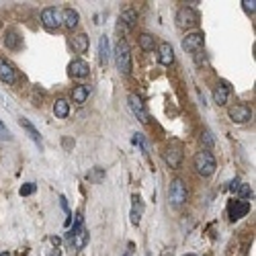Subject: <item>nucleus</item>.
<instances>
[{
  "label": "nucleus",
  "mask_w": 256,
  "mask_h": 256,
  "mask_svg": "<svg viewBox=\"0 0 256 256\" xmlns=\"http://www.w3.org/2000/svg\"><path fill=\"white\" fill-rule=\"evenodd\" d=\"M68 244L74 248V250H82L84 246L88 244V230L82 226V213H78L76 216V226L72 228V232L66 236Z\"/></svg>",
  "instance_id": "1"
},
{
  "label": "nucleus",
  "mask_w": 256,
  "mask_h": 256,
  "mask_svg": "<svg viewBox=\"0 0 256 256\" xmlns=\"http://www.w3.org/2000/svg\"><path fill=\"white\" fill-rule=\"evenodd\" d=\"M193 164H195V170L201 176H211L213 172H216V168H218L216 158H213V154L207 152V150L197 152L195 158H193Z\"/></svg>",
  "instance_id": "2"
},
{
  "label": "nucleus",
  "mask_w": 256,
  "mask_h": 256,
  "mask_svg": "<svg viewBox=\"0 0 256 256\" xmlns=\"http://www.w3.org/2000/svg\"><path fill=\"white\" fill-rule=\"evenodd\" d=\"M115 62H117V68L121 74H130L132 72V50L125 41L119 39V44L115 46Z\"/></svg>",
  "instance_id": "3"
},
{
  "label": "nucleus",
  "mask_w": 256,
  "mask_h": 256,
  "mask_svg": "<svg viewBox=\"0 0 256 256\" xmlns=\"http://www.w3.org/2000/svg\"><path fill=\"white\" fill-rule=\"evenodd\" d=\"M168 199L170 203H172L174 207H182L188 199V188L186 184L180 180V178H174L172 182H170V188H168Z\"/></svg>",
  "instance_id": "4"
},
{
  "label": "nucleus",
  "mask_w": 256,
  "mask_h": 256,
  "mask_svg": "<svg viewBox=\"0 0 256 256\" xmlns=\"http://www.w3.org/2000/svg\"><path fill=\"white\" fill-rule=\"evenodd\" d=\"M197 23H199V16L193 10V6L178 8V12H176V25L180 29H193V27H197Z\"/></svg>",
  "instance_id": "5"
},
{
  "label": "nucleus",
  "mask_w": 256,
  "mask_h": 256,
  "mask_svg": "<svg viewBox=\"0 0 256 256\" xmlns=\"http://www.w3.org/2000/svg\"><path fill=\"white\" fill-rule=\"evenodd\" d=\"M41 25H44L48 31H58L62 27V12L56 6H48L44 12H41Z\"/></svg>",
  "instance_id": "6"
},
{
  "label": "nucleus",
  "mask_w": 256,
  "mask_h": 256,
  "mask_svg": "<svg viewBox=\"0 0 256 256\" xmlns=\"http://www.w3.org/2000/svg\"><path fill=\"white\" fill-rule=\"evenodd\" d=\"M162 158L170 168H178L180 162H182V146L180 144H170L162 152Z\"/></svg>",
  "instance_id": "7"
},
{
  "label": "nucleus",
  "mask_w": 256,
  "mask_h": 256,
  "mask_svg": "<svg viewBox=\"0 0 256 256\" xmlns=\"http://www.w3.org/2000/svg\"><path fill=\"white\" fill-rule=\"evenodd\" d=\"M228 115L234 123H246V121H250L252 111H250L248 104H232L228 109Z\"/></svg>",
  "instance_id": "8"
},
{
  "label": "nucleus",
  "mask_w": 256,
  "mask_h": 256,
  "mask_svg": "<svg viewBox=\"0 0 256 256\" xmlns=\"http://www.w3.org/2000/svg\"><path fill=\"white\" fill-rule=\"evenodd\" d=\"M16 78H18V74H16L14 64L8 62L6 58H0V80L4 84H14Z\"/></svg>",
  "instance_id": "9"
},
{
  "label": "nucleus",
  "mask_w": 256,
  "mask_h": 256,
  "mask_svg": "<svg viewBox=\"0 0 256 256\" xmlns=\"http://www.w3.org/2000/svg\"><path fill=\"white\" fill-rule=\"evenodd\" d=\"M228 211H230V220H232V222H238V220H242V218L248 216L250 203H248V201H242V199H236V201L230 203Z\"/></svg>",
  "instance_id": "10"
},
{
  "label": "nucleus",
  "mask_w": 256,
  "mask_h": 256,
  "mask_svg": "<svg viewBox=\"0 0 256 256\" xmlns=\"http://www.w3.org/2000/svg\"><path fill=\"white\" fill-rule=\"evenodd\" d=\"M203 44H205V37H203V33H199V31L186 33L184 39H182V48H184L186 52H201Z\"/></svg>",
  "instance_id": "11"
},
{
  "label": "nucleus",
  "mask_w": 256,
  "mask_h": 256,
  "mask_svg": "<svg viewBox=\"0 0 256 256\" xmlns=\"http://www.w3.org/2000/svg\"><path fill=\"white\" fill-rule=\"evenodd\" d=\"M127 102H130V109H132V113L142 121V123H148V111H146V104H144V100L138 96V94H130L127 96Z\"/></svg>",
  "instance_id": "12"
},
{
  "label": "nucleus",
  "mask_w": 256,
  "mask_h": 256,
  "mask_svg": "<svg viewBox=\"0 0 256 256\" xmlns=\"http://www.w3.org/2000/svg\"><path fill=\"white\" fill-rule=\"evenodd\" d=\"M88 72H90V68H88V64L84 60H72L68 64V74L72 78H86Z\"/></svg>",
  "instance_id": "13"
},
{
  "label": "nucleus",
  "mask_w": 256,
  "mask_h": 256,
  "mask_svg": "<svg viewBox=\"0 0 256 256\" xmlns=\"http://www.w3.org/2000/svg\"><path fill=\"white\" fill-rule=\"evenodd\" d=\"M158 60H160V64L162 66H170V64L174 62V52H172V46L170 44H160L158 46Z\"/></svg>",
  "instance_id": "14"
},
{
  "label": "nucleus",
  "mask_w": 256,
  "mask_h": 256,
  "mask_svg": "<svg viewBox=\"0 0 256 256\" xmlns=\"http://www.w3.org/2000/svg\"><path fill=\"white\" fill-rule=\"evenodd\" d=\"M78 23H80V14L74 8L62 10V25H66L68 29H74V27H78Z\"/></svg>",
  "instance_id": "15"
},
{
  "label": "nucleus",
  "mask_w": 256,
  "mask_h": 256,
  "mask_svg": "<svg viewBox=\"0 0 256 256\" xmlns=\"http://www.w3.org/2000/svg\"><path fill=\"white\" fill-rule=\"evenodd\" d=\"M230 84L228 82H222L218 84L216 88H213V100H216L218 104H226L228 102V96H230Z\"/></svg>",
  "instance_id": "16"
},
{
  "label": "nucleus",
  "mask_w": 256,
  "mask_h": 256,
  "mask_svg": "<svg viewBox=\"0 0 256 256\" xmlns=\"http://www.w3.org/2000/svg\"><path fill=\"white\" fill-rule=\"evenodd\" d=\"M72 50L76 54H84L88 50V35L86 33H76L72 37Z\"/></svg>",
  "instance_id": "17"
},
{
  "label": "nucleus",
  "mask_w": 256,
  "mask_h": 256,
  "mask_svg": "<svg viewBox=\"0 0 256 256\" xmlns=\"http://www.w3.org/2000/svg\"><path fill=\"white\" fill-rule=\"evenodd\" d=\"M88 86L86 84H78V86H74L72 88V102H76V104H84L86 102V98H88Z\"/></svg>",
  "instance_id": "18"
},
{
  "label": "nucleus",
  "mask_w": 256,
  "mask_h": 256,
  "mask_svg": "<svg viewBox=\"0 0 256 256\" xmlns=\"http://www.w3.org/2000/svg\"><path fill=\"white\" fill-rule=\"evenodd\" d=\"M18 123H20V127H23V130L29 134V138H31L35 144H39V146H41V134L37 132V127H35L27 117H20V121H18Z\"/></svg>",
  "instance_id": "19"
},
{
  "label": "nucleus",
  "mask_w": 256,
  "mask_h": 256,
  "mask_svg": "<svg viewBox=\"0 0 256 256\" xmlns=\"http://www.w3.org/2000/svg\"><path fill=\"white\" fill-rule=\"evenodd\" d=\"M119 20H121V25H125L127 29H132V27H136V23H138V12H136L134 8H123Z\"/></svg>",
  "instance_id": "20"
},
{
  "label": "nucleus",
  "mask_w": 256,
  "mask_h": 256,
  "mask_svg": "<svg viewBox=\"0 0 256 256\" xmlns=\"http://www.w3.org/2000/svg\"><path fill=\"white\" fill-rule=\"evenodd\" d=\"M111 58V50H109V39H106L104 35L100 37L98 41V62L102 64V66H106V62H109Z\"/></svg>",
  "instance_id": "21"
},
{
  "label": "nucleus",
  "mask_w": 256,
  "mask_h": 256,
  "mask_svg": "<svg viewBox=\"0 0 256 256\" xmlns=\"http://www.w3.org/2000/svg\"><path fill=\"white\" fill-rule=\"evenodd\" d=\"M68 113H70V102H68L66 98H58V100L54 102V115H56L58 119H66Z\"/></svg>",
  "instance_id": "22"
},
{
  "label": "nucleus",
  "mask_w": 256,
  "mask_h": 256,
  "mask_svg": "<svg viewBox=\"0 0 256 256\" xmlns=\"http://www.w3.org/2000/svg\"><path fill=\"white\" fill-rule=\"evenodd\" d=\"M132 201H134V207H132V224H134V226H138V224L142 222V213H144V203H142L140 195H134V197H132Z\"/></svg>",
  "instance_id": "23"
},
{
  "label": "nucleus",
  "mask_w": 256,
  "mask_h": 256,
  "mask_svg": "<svg viewBox=\"0 0 256 256\" xmlns=\"http://www.w3.org/2000/svg\"><path fill=\"white\" fill-rule=\"evenodd\" d=\"M20 37L14 29H10V31H6V37H4V46L8 48V50H20Z\"/></svg>",
  "instance_id": "24"
},
{
  "label": "nucleus",
  "mask_w": 256,
  "mask_h": 256,
  "mask_svg": "<svg viewBox=\"0 0 256 256\" xmlns=\"http://www.w3.org/2000/svg\"><path fill=\"white\" fill-rule=\"evenodd\" d=\"M140 48H142L144 52H152V50L156 48V39H154V35H150V33H142V35H140Z\"/></svg>",
  "instance_id": "25"
},
{
  "label": "nucleus",
  "mask_w": 256,
  "mask_h": 256,
  "mask_svg": "<svg viewBox=\"0 0 256 256\" xmlns=\"http://www.w3.org/2000/svg\"><path fill=\"white\" fill-rule=\"evenodd\" d=\"M234 193H238V197H240L242 201H246V199L254 197V193H252L250 184H238V186H236V190H234Z\"/></svg>",
  "instance_id": "26"
},
{
  "label": "nucleus",
  "mask_w": 256,
  "mask_h": 256,
  "mask_svg": "<svg viewBox=\"0 0 256 256\" xmlns=\"http://www.w3.org/2000/svg\"><path fill=\"white\" fill-rule=\"evenodd\" d=\"M35 188H37V186H35L33 182H25L23 186L18 188V193H20V197H29V195H33V193H35Z\"/></svg>",
  "instance_id": "27"
},
{
  "label": "nucleus",
  "mask_w": 256,
  "mask_h": 256,
  "mask_svg": "<svg viewBox=\"0 0 256 256\" xmlns=\"http://www.w3.org/2000/svg\"><path fill=\"white\" fill-rule=\"evenodd\" d=\"M0 140H10V132L6 130V125L0 121Z\"/></svg>",
  "instance_id": "28"
},
{
  "label": "nucleus",
  "mask_w": 256,
  "mask_h": 256,
  "mask_svg": "<svg viewBox=\"0 0 256 256\" xmlns=\"http://www.w3.org/2000/svg\"><path fill=\"white\" fill-rule=\"evenodd\" d=\"M242 4H244V8H246V12L254 14V10H256V6H254L256 2H254V0H252V2H250V0H244V2H242Z\"/></svg>",
  "instance_id": "29"
},
{
  "label": "nucleus",
  "mask_w": 256,
  "mask_h": 256,
  "mask_svg": "<svg viewBox=\"0 0 256 256\" xmlns=\"http://www.w3.org/2000/svg\"><path fill=\"white\" fill-rule=\"evenodd\" d=\"M134 144H136V146H140L142 150L146 152V144H144V138H142V134H136V136H134Z\"/></svg>",
  "instance_id": "30"
},
{
  "label": "nucleus",
  "mask_w": 256,
  "mask_h": 256,
  "mask_svg": "<svg viewBox=\"0 0 256 256\" xmlns=\"http://www.w3.org/2000/svg\"><path fill=\"white\" fill-rule=\"evenodd\" d=\"M201 142H205V146H207V148H211V146H213V138H211V134H209V132H205V134L201 136Z\"/></svg>",
  "instance_id": "31"
},
{
  "label": "nucleus",
  "mask_w": 256,
  "mask_h": 256,
  "mask_svg": "<svg viewBox=\"0 0 256 256\" xmlns=\"http://www.w3.org/2000/svg\"><path fill=\"white\" fill-rule=\"evenodd\" d=\"M88 178H92V180H100V178H102V170H94V172H92Z\"/></svg>",
  "instance_id": "32"
},
{
  "label": "nucleus",
  "mask_w": 256,
  "mask_h": 256,
  "mask_svg": "<svg viewBox=\"0 0 256 256\" xmlns=\"http://www.w3.org/2000/svg\"><path fill=\"white\" fill-rule=\"evenodd\" d=\"M0 256H10V254L8 252H0Z\"/></svg>",
  "instance_id": "33"
},
{
  "label": "nucleus",
  "mask_w": 256,
  "mask_h": 256,
  "mask_svg": "<svg viewBox=\"0 0 256 256\" xmlns=\"http://www.w3.org/2000/svg\"><path fill=\"white\" fill-rule=\"evenodd\" d=\"M54 256H62V254H60V252H58V250H56V254H54Z\"/></svg>",
  "instance_id": "34"
},
{
  "label": "nucleus",
  "mask_w": 256,
  "mask_h": 256,
  "mask_svg": "<svg viewBox=\"0 0 256 256\" xmlns=\"http://www.w3.org/2000/svg\"><path fill=\"white\" fill-rule=\"evenodd\" d=\"M125 256H130V254H125Z\"/></svg>",
  "instance_id": "35"
}]
</instances>
